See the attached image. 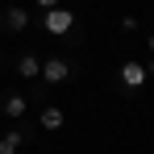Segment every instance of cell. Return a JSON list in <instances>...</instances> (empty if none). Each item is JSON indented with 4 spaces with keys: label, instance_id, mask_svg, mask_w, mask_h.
Segmentation results:
<instances>
[{
    "label": "cell",
    "instance_id": "6da1fadb",
    "mask_svg": "<svg viewBox=\"0 0 154 154\" xmlns=\"http://www.w3.org/2000/svg\"><path fill=\"white\" fill-rule=\"evenodd\" d=\"M42 25H46V33H71V25H75V13H67V8H46Z\"/></svg>",
    "mask_w": 154,
    "mask_h": 154
},
{
    "label": "cell",
    "instance_id": "7a4b0ae2",
    "mask_svg": "<svg viewBox=\"0 0 154 154\" xmlns=\"http://www.w3.org/2000/svg\"><path fill=\"white\" fill-rule=\"evenodd\" d=\"M38 75L46 79V83H63V79L71 75V67H67V58H50V63H42Z\"/></svg>",
    "mask_w": 154,
    "mask_h": 154
},
{
    "label": "cell",
    "instance_id": "3957f363",
    "mask_svg": "<svg viewBox=\"0 0 154 154\" xmlns=\"http://www.w3.org/2000/svg\"><path fill=\"white\" fill-rule=\"evenodd\" d=\"M121 83L125 88H142L146 83V67L142 63H121Z\"/></svg>",
    "mask_w": 154,
    "mask_h": 154
},
{
    "label": "cell",
    "instance_id": "277c9868",
    "mask_svg": "<svg viewBox=\"0 0 154 154\" xmlns=\"http://www.w3.org/2000/svg\"><path fill=\"white\" fill-rule=\"evenodd\" d=\"M63 121H67V117H63V108H58V104L42 108V129H63Z\"/></svg>",
    "mask_w": 154,
    "mask_h": 154
},
{
    "label": "cell",
    "instance_id": "5b68a950",
    "mask_svg": "<svg viewBox=\"0 0 154 154\" xmlns=\"http://www.w3.org/2000/svg\"><path fill=\"white\" fill-rule=\"evenodd\" d=\"M21 137H25L21 129H8V133L0 137V154H17V146H21Z\"/></svg>",
    "mask_w": 154,
    "mask_h": 154
},
{
    "label": "cell",
    "instance_id": "8992f818",
    "mask_svg": "<svg viewBox=\"0 0 154 154\" xmlns=\"http://www.w3.org/2000/svg\"><path fill=\"white\" fill-rule=\"evenodd\" d=\"M17 71H21L25 79H38V71H42V63H38L33 54H21V63H17Z\"/></svg>",
    "mask_w": 154,
    "mask_h": 154
},
{
    "label": "cell",
    "instance_id": "52a82bcc",
    "mask_svg": "<svg viewBox=\"0 0 154 154\" xmlns=\"http://www.w3.org/2000/svg\"><path fill=\"white\" fill-rule=\"evenodd\" d=\"M25 108H29L25 96H8V100H4V112H8V117H25Z\"/></svg>",
    "mask_w": 154,
    "mask_h": 154
},
{
    "label": "cell",
    "instance_id": "ba28073f",
    "mask_svg": "<svg viewBox=\"0 0 154 154\" xmlns=\"http://www.w3.org/2000/svg\"><path fill=\"white\" fill-rule=\"evenodd\" d=\"M4 21H8L13 29H25V25H29V13H25V8H8V17H4Z\"/></svg>",
    "mask_w": 154,
    "mask_h": 154
},
{
    "label": "cell",
    "instance_id": "9c48e42d",
    "mask_svg": "<svg viewBox=\"0 0 154 154\" xmlns=\"http://www.w3.org/2000/svg\"><path fill=\"white\" fill-rule=\"evenodd\" d=\"M38 8H58V0H33Z\"/></svg>",
    "mask_w": 154,
    "mask_h": 154
},
{
    "label": "cell",
    "instance_id": "30bf717a",
    "mask_svg": "<svg viewBox=\"0 0 154 154\" xmlns=\"http://www.w3.org/2000/svg\"><path fill=\"white\" fill-rule=\"evenodd\" d=\"M150 54H154V33H150Z\"/></svg>",
    "mask_w": 154,
    "mask_h": 154
},
{
    "label": "cell",
    "instance_id": "8fae6325",
    "mask_svg": "<svg viewBox=\"0 0 154 154\" xmlns=\"http://www.w3.org/2000/svg\"><path fill=\"white\" fill-rule=\"evenodd\" d=\"M146 71H154V63H150V67H146Z\"/></svg>",
    "mask_w": 154,
    "mask_h": 154
}]
</instances>
